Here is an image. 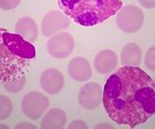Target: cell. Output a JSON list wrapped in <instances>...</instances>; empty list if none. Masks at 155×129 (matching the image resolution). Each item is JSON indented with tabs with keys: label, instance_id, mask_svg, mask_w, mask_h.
<instances>
[{
	"label": "cell",
	"instance_id": "6da1fadb",
	"mask_svg": "<svg viewBox=\"0 0 155 129\" xmlns=\"http://www.w3.org/2000/svg\"><path fill=\"white\" fill-rule=\"evenodd\" d=\"M102 105L112 121L134 128L155 115V82L137 66H123L107 80Z\"/></svg>",
	"mask_w": 155,
	"mask_h": 129
},
{
	"label": "cell",
	"instance_id": "7a4b0ae2",
	"mask_svg": "<svg viewBox=\"0 0 155 129\" xmlns=\"http://www.w3.org/2000/svg\"><path fill=\"white\" fill-rule=\"evenodd\" d=\"M36 57L35 47L18 33L0 28V83L24 73Z\"/></svg>",
	"mask_w": 155,
	"mask_h": 129
},
{
	"label": "cell",
	"instance_id": "3957f363",
	"mask_svg": "<svg viewBox=\"0 0 155 129\" xmlns=\"http://www.w3.org/2000/svg\"><path fill=\"white\" fill-rule=\"evenodd\" d=\"M63 14L82 26H95L116 15L122 7L121 0H58Z\"/></svg>",
	"mask_w": 155,
	"mask_h": 129
},
{
	"label": "cell",
	"instance_id": "277c9868",
	"mask_svg": "<svg viewBox=\"0 0 155 129\" xmlns=\"http://www.w3.org/2000/svg\"><path fill=\"white\" fill-rule=\"evenodd\" d=\"M116 16V24L122 32L134 33L143 27L145 15L140 7L125 5L120 8Z\"/></svg>",
	"mask_w": 155,
	"mask_h": 129
},
{
	"label": "cell",
	"instance_id": "5b68a950",
	"mask_svg": "<svg viewBox=\"0 0 155 129\" xmlns=\"http://www.w3.org/2000/svg\"><path fill=\"white\" fill-rule=\"evenodd\" d=\"M50 105V100L45 94L31 91L22 99L21 108L24 115L30 120L36 121L41 118Z\"/></svg>",
	"mask_w": 155,
	"mask_h": 129
},
{
	"label": "cell",
	"instance_id": "8992f818",
	"mask_svg": "<svg viewBox=\"0 0 155 129\" xmlns=\"http://www.w3.org/2000/svg\"><path fill=\"white\" fill-rule=\"evenodd\" d=\"M47 49L53 58L65 59L72 53L74 49V39L71 33L61 31L50 36Z\"/></svg>",
	"mask_w": 155,
	"mask_h": 129
},
{
	"label": "cell",
	"instance_id": "52a82bcc",
	"mask_svg": "<svg viewBox=\"0 0 155 129\" xmlns=\"http://www.w3.org/2000/svg\"><path fill=\"white\" fill-rule=\"evenodd\" d=\"M71 20L65 14L59 11H51L45 15L41 21V33L46 37L65 30L69 27Z\"/></svg>",
	"mask_w": 155,
	"mask_h": 129
},
{
	"label": "cell",
	"instance_id": "ba28073f",
	"mask_svg": "<svg viewBox=\"0 0 155 129\" xmlns=\"http://www.w3.org/2000/svg\"><path fill=\"white\" fill-rule=\"evenodd\" d=\"M79 103L85 110H94L102 102V89L99 84L89 82L81 87L79 91Z\"/></svg>",
	"mask_w": 155,
	"mask_h": 129
},
{
	"label": "cell",
	"instance_id": "9c48e42d",
	"mask_svg": "<svg viewBox=\"0 0 155 129\" xmlns=\"http://www.w3.org/2000/svg\"><path fill=\"white\" fill-rule=\"evenodd\" d=\"M41 89L47 94L56 95L60 93L64 87V76L56 68H47L41 74L39 79Z\"/></svg>",
	"mask_w": 155,
	"mask_h": 129
},
{
	"label": "cell",
	"instance_id": "30bf717a",
	"mask_svg": "<svg viewBox=\"0 0 155 129\" xmlns=\"http://www.w3.org/2000/svg\"><path fill=\"white\" fill-rule=\"evenodd\" d=\"M69 76L76 82H86L92 76V68L89 61L84 57H74L67 66Z\"/></svg>",
	"mask_w": 155,
	"mask_h": 129
},
{
	"label": "cell",
	"instance_id": "8fae6325",
	"mask_svg": "<svg viewBox=\"0 0 155 129\" xmlns=\"http://www.w3.org/2000/svg\"><path fill=\"white\" fill-rule=\"evenodd\" d=\"M118 64V56L113 50H102L94 58V68L98 73L107 74L113 71Z\"/></svg>",
	"mask_w": 155,
	"mask_h": 129
},
{
	"label": "cell",
	"instance_id": "7c38bea8",
	"mask_svg": "<svg viewBox=\"0 0 155 129\" xmlns=\"http://www.w3.org/2000/svg\"><path fill=\"white\" fill-rule=\"evenodd\" d=\"M67 117L63 110L53 108L44 115L41 121V129H63L66 125Z\"/></svg>",
	"mask_w": 155,
	"mask_h": 129
},
{
	"label": "cell",
	"instance_id": "4fadbf2b",
	"mask_svg": "<svg viewBox=\"0 0 155 129\" xmlns=\"http://www.w3.org/2000/svg\"><path fill=\"white\" fill-rule=\"evenodd\" d=\"M16 33L21 35L23 38L33 44L38 37V27L36 22L30 17H22L18 20L15 26Z\"/></svg>",
	"mask_w": 155,
	"mask_h": 129
},
{
	"label": "cell",
	"instance_id": "5bb4252c",
	"mask_svg": "<svg viewBox=\"0 0 155 129\" xmlns=\"http://www.w3.org/2000/svg\"><path fill=\"white\" fill-rule=\"evenodd\" d=\"M120 61L124 66H137L142 62V50L136 43H129L123 47Z\"/></svg>",
	"mask_w": 155,
	"mask_h": 129
},
{
	"label": "cell",
	"instance_id": "9a60e30c",
	"mask_svg": "<svg viewBox=\"0 0 155 129\" xmlns=\"http://www.w3.org/2000/svg\"><path fill=\"white\" fill-rule=\"evenodd\" d=\"M25 84H26V76H25V73H22L17 76V78L12 79V80L6 81V82H3L2 85H3L4 89H5L7 92L18 93L20 91L23 90Z\"/></svg>",
	"mask_w": 155,
	"mask_h": 129
},
{
	"label": "cell",
	"instance_id": "2e32d148",
	"mask_svg": "<svg viewBox=\"0 0 155 129\" xmlns=\"http://www.w3.org/2000/svg\"><path fill=\"white\" fill-rule=\"evenodd\" d=\"M12 113V102L7 96L0 94V121L6 120Z\"/></svg>",
	"mask_w": 155,
	"mask_h": 129
},
{
	"label": "cell",
	"instance_id": "e0dca14e",
	"mask_svg": "<svg viewBox=\"0 0 155 129\" xmlns=\"http://www.w3.org/2000/svg\"><path fill=\"white\" fill-rule=\"evenodd\" d=\"M144 63L149 70L155 71V46H152L145 55Z\"/></svg>",
	"mask_w": 155,
	"mask_h": 129
},
{
	"label": "cell",
	"instance_id": "ac0fdd59",
	"mask_svg": "<svg viewBox=\"0 0 155 129\" xmlns=\"http://www.w3.org/2000/svg\"><path fill=\"white\" fill-rule=\"evenodd\" d=\"M21 2V0H0V9L2 11H12Z\"/></svg>",
	"mask_w": 155,
	"mask_h": 129
},
{
	"label": "cell",
	"instance_id": "d6986e66",
	"mask_svg": "<svg viewBox=\"0 0 155 129\" xmlns=\"http://www.w3.org/2000/svg\"><path fill=\"white\" fill-rule=\"evenodd\" d=\"M88 125L83 120H74L68 125V129H87Z\"/></svg>",
	"mask_w": 155,
	"mask_h": 129
},
{
	"label": "cell",
	"instance_id": "ffe728a7",
	"mask_svg": "<svg viewBox=\"0 0 155 129\" xmlns=\"http://www.w3.org/2000/svg\"><path fill=\"white\" fill-rule=\"evenodd\" d=\"M140 5L144 8H154L155 7V0H137Z\"/></svg>",
	"mask_w": 155,
	"mask_h": 129
},
{
	"label": "cell",
	"instance_id": "44dd1931",
	"mask_svg": "<svg viewBox=\"0 0 155 129\" xmlns=\"http://www.w3.org/2000/svg\"><path fill=\"white\" fill-rule=\"evenodd\" d=\"M16 129H37L36 125L30 123V122H22L16 125Z\"/></svg>",
	"mask_w": 155,
	"mask_h": 129
},
{
	"label": "cell",
	"instance_id": "7402d4cb",
	"mask_svg": "<svg viewBox=\"0 0 155 129\" xmlns=\"http://www.w3.org/2000/svg\"><path fill=\"white\" fill-rule=\"evenodd\" d=\"M95 129H114V126H112L111 124H107V123H101L96 125Z\"/></svg>",
	"mask_w": 155,
	"mask_h": 129
},
{
	"label": "cell",
	"instance_id": "603a6c76",
	"mask_svg": "<svg viewBox=\"0 0 155 129\" xmlns=\"http://www.w3.org/2000/svg\"><path fill=\"white\" fill-rule=\"evenodd\" d=\"M9 127L5 124H0V129H8Z\"/></svg>",
	"mask_w": 155,
	"mask_h": 129
},
{
	"label": "cell",
	"instance_id": "cb8c5ba5",
	"mask_svg": "<svg viewBox=\"0 0 155 129\" xmlns=\"http://www.w3.org/2000/svg\"><path fill=\"white\" fill-rule=\"evenodd\" d=\"M154 82H155V76H154Z\"/></svg>",
	"mask_w": 155,
	"mask_h": 129
}]
</instances>
